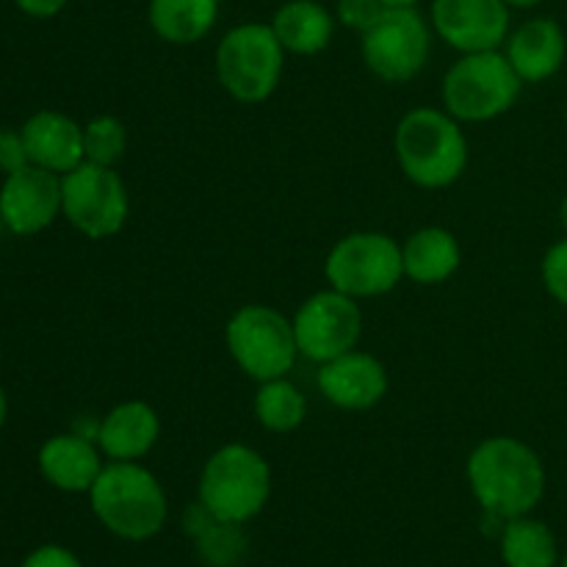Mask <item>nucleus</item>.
I'll use <instances>...</instances> for the list:
<instances>
[{
    "instance_id": "6e6552de",
    "label": "nucleus",
    "mask_w": 567,
    "mask_h": 567,
    "mask_svg": "<svg viewBox=\"0 0 567 567\" xmlns=\"http://www.w3.org/2000/svg\"><path fill=\"white\" fill-rule=\"evenodd\" d=\"M324 277L352 299L385 297L404 277L402 244L380 230L349 233L327 255Z\"/></svg>"
},
{
    "instance_id": "473e14b6",
    "label": "nucleus",
    "mask_w": 567,
    "mask_h": 567,
    "mask_svg": "<svg viewBox=\"0 0 567 567\" xmlns=\"http://www.w3.org/2000/svg\"><path fill=\"white\" fill-rule=\"evenodd\" d=\"M504 3H507L509 9H532V6L543 3V0H504Z\"/></svg>"
},
{
    "instance_id": "39448f33",
    "label": "nucleus",
    "mask_w": 567,
    "mask_h": 567,
    "mask_svg": "<svg viewBox=\"0 0 567 567\" xmlns=\"http://www.w3.org/2000/svg\"><path fill=\"white\" fill-rule=\"evenodd\" d=\"M524 81L502 50L463 53L443 78L441 97L457 122H491L507 114L520 97Z\"/></svg>"
},
{
    "instance_id": "dca6fc26",
    "label": "nucleus",
    "mask_w": 567,
    "mask_h": 567,
    "mask_svg": "<svg viewBox=\"0 0 567 567\" xmlns=\"http://www.w3.org/2000/svg\"><path fill=\"white\" fill-rule=\"evenodd\" d=\"M161 437V419L153 404L142 399H131L109 413L100 421L97 446L103 457L114 463H138L153 452V446Z\"/></svg>"
},
{
    "instance_id": "2f4dec72",
    "label": "nucleus",
    "mask_w": 567,
    "mask_h": 567,
    "mask_svg": "<svg viewBox=\"0 0 567 567\" xmlns=\"http://www.w3.org/2000/svg\"><path fill=\"white\" fill-rule=\"evenodd\" d=\"M6 419H9V396H6L3 385H0V430L6 426Z\"/></svg>"
},
{
    "instance_id": "423d86ee",
    "label": "nucleus",
    "mask_w": 567,
    "mask_h": 567,
    "mask_svg": "<svg viewBox=\"0 0 567 567\" xmlns=\"http://www.w3.org/2000/svg\"><path fill=\"white\" fill-rule=\"evenodd\" d=\"M286 70V48L271 25L244 22L230 28L216 48V78L241 105L266 103L277 92Z\"/></svg>"
},
{
    "instance_id": "a211bd4d",
    "label": "nucleus",
    "mask_w": 567,
    "mask_h": 567,
    "mask_svg": "<svg viewBox=\"0 0 567 567\" xmlns=\"http://www.w3.org/2000/svg\"><path fill=\"white\" fill-rule=\"evenodd\" d=\"M507 59L524 83H543L565 64L567 39L551 17H535L507 37Z\"/></svg>"
},
{
    "instance_id": "7ed1b4c3",
    "label": "nucleus",
    "mask_w": 567,
    "mask_h": 567,
    "mask_svg": "<svg viewBox=\"0 0 567 567\" xmlns=\"http://www.w3.org/2000/svg\"><path fill=\"white\" fill-rule=\"evenodd\" d=\"M92 513L114 537L144 543L158 535L169 518V502L158 476L138 463H109L89 491Z\"/></svg>"
},
{
    "instance_id": "4be33fe9",
    "label": "nucleus",
    "mask_w": 567,
    "mask_h": 567,
    "mask_svg": "<svg viewBox=\"0 0 567 567\" xmlns=\"http://www.w3.org/2000/svg\"><path fill=\"white\" fill-rule=\"evenodd\" d=\"M498 551L507 567H557V537L543 520L520 515L504 524L498 535Z\"/></svg>"
},
{
    "instance_id": "f03ea898",
    "label": "nucleus",
    "mask_w": 567,
    "mask_h": 567,
    "mask_svg": "<svg viewBox=\"0 0 567 567\" xmlns=\"http://www.w3.org/2000/svg\"><path fill=\"white\" fill-rule=\"evenodd\" d=\"M393 150L404 177L421 188H449L468 166V138L463 122L446 109L419 105L396 125Z\"/></svg>"
},
{
    "instance_id": "ddd939ff",
    "label": "nucleus",
    "mask_w": 567,
    "mask_h": 567,
    "mask_svg": "<svg viewBox=\"0 0 567 567\" xmlns=\"http://www.w3.org/2000/svg\"><path fill=\"white\" fill-rule=\"evenodd\" d=\"M0 216L6 230L14 236L48 230L61 216V175L33 164L6 175L0 186Z\"/></svg>"
},
{
    "instance_id": "393cba45",
    "label": "nucleus",
    "mask_w": 567,
    "mask_h": 567,
    "mask_svg": "<svg viewBox=\"0 0 567 567\" xmlns=\"http://www.w3.org/2000/svg\"><path fill=\"white\" fill-rule=\"evenodd\" d=\"M127 150V127L120 116L100 114L83 125V155L100 166H114Z\"/></svg>"
},
{
    "instance_id": "6ab92c4d",
    "label": "nucleus",
    "mask_w": 567,
    "mask_h": 567,
    "mask_svg": "<svg viewBox=\"0 0 567 567\" xmlns=\"http://www.w3.org/2000/svg\"><path fill=\"white\" fill-rule=\"evenodd\" d=\"M404 277L419 286H441L463 266V247L446 227H421L402 244Z\"/></svg>"
},
{
    "instance_id": "f704fd0d",
    "label": "nucleus",
    "mask_w": 567,
    "mask_h": 567,
    "mask_svg": "<svg viewBox=\"0 0 567 567\" xmlns=\"http://www.w3.org/2000/svg\"><path fill=\"white\" fill-rule=\"evenodd\" d=\"M3 230H6V225H3V216H0V236H3Z\"/></svg>"
},
{
    "instance_id": "1a4fd4ad",
    "label": "nucleus",
    "mask_w": 567,
    "mask_h": 567,
    "mask_svg": "<svg viewBox=\"0 0 567 567\" xmlns=\"http://www.w3.org/2000/svg\"><path fill=\"white\" fill-rule=\"evenodd\" d=\"M61 216L92 241L122 233L131 216V197L125 181L114 166L83 161L61 175Z\"/></svg>"
},
{
    "instance_id": "f3484780",
    "label": "nucleus",
    "mask_w": 567,
    "mask_h": 567,
    "mask_svg": "<svg viewBox=\"0 0 567 567\" xmlns=\"http://www.w3.org/2000/svg\"><path fill=\"white\" fill-rule=\"evenodd\" d=\"M25 138L28 158L33 166L66 175L86 161L83 155V125L61 111H37L20 127Z\"/></svg>"
},
{
    "instance_id": "9d476101",
    "label": "nucleus",
    "mask_w": 567,
    "mask_h": 567,
    "mask_svg": "<svg viewBox=\"0 0 567 567\" xmlns=\"http://www.w3.org/2000/svg\"><path fill=\"white\" fill-rule=\"evenodd\" d=\"M360 53L371 75L385 83H408L430 64L432 28L419 9H385L360 33Z\"/></svg>"
},
{
    "instance_id": "cd10ccee",
    "label": "nucleus",
    "mask_w": 567,
    "mask_h": 567,
    "mask_svg": "<svg viewBox=\"0 0 567 567\" xmlns=\"http://www.w3.org/2000/svg\"><path fill=\"white\" fill-rule=\"evenodd\" d=\"M25 166H31V158H28L22 131L0 127V172L3 175H14V172L25 169Z\"/></svg>"
},
{
    "instance_id": "412c9836",
    "label": "nucleus",
    "mask_w": 567,
    "mask_h": 567,
    "mask_svg": "<svg viewBox=\"0 0 567 567\" xmlns=\"http://www.w3.org/2000/svg\"><path fill=\"white\" fill-rule=\"evenodd\" d=\"M150 28L169 44H197L219 20V0H150Z\"/></svg>"
},
{
    "instance_id": "c9c22d12",
    "label": "nucleus",
    "mask_w": 567,
    "mask_h": 567,
    "mask_svg": "<svg viewBox=\"0 0 567 567\" xmlns=\"http://www.w3.org/2000/svg\"><path fill=\"white\" fill-rule=\"evenodd\" d=\"M563 567H567V551H565V557H563Z\"/></svg>"
},
{
    "instance_id": "b1692460",
    "label": "nucleus",
    "mask_w": 567,
    "mask_h": 567,
    "mask_svg": "<svg viewBox=\"0 0 567 567\" xmlns=\"http://www.w3.org/2000/svg\"><path fill=\"white\" fill-rule=\"evenodd\" d=\"M199 559L208 567H236L247 557V535L241 524H227L214 518L203 532L192 537Z\"/></svg>"
},
{
    "instance_id": "7c9ffc66",
    "label": "nucleus",
    "mask_w": 567,
    "mask_h": 567,
    "mask_svg": "<svg viewBox=\"0 0 567 567\" xmlns=\"http://www.w3.org/2000/svg\"><path fill=\"white\" fill-rule=\"evenodd\" d=\"M382 6H385V9H415L419 0H382Z\"/></svg>"
},
{
    "instance_id": "f257e3e1",
    "label": "nucleus",
    "mask_w": 567,
    "mask_h": 567,
    "mask_svg": "<svg viewBox=\"0 0 567 567\" xmlns=\"http://www.w3.org/2000/svg\"><path fill=\"white\" fill-rule=\"evenodd\" d=\"M465 474L482 513L502 520L532 515L546 496V465L518 437L496 435L482 441L471 452Z\"/></svg>"
},
{
    "instance_id": "e433bc0d",
    "label": "nucleus",
    "mask_w": 567,
    "mask_h": 567,
    "mask_svg": "<svg viewBox=\"0 0 567 567\" xmlns=\"http://www.w3.org/2000/svg\"><path fill=\"white\" fill-rule=\"evenodd\" d=\"M565 125H567V105H565Z\"/></svg>"
},
{
    "instance_id": "bb28decb",
    "label": "nucleus",
    "mask_w": 567,
    "mask_h": 567,
    "mask_svg": "<svg viewBox=\"0 0 567 567\" xmlns=\"http://www.w3.org/2000/svg\"><path fill=\"white\" fill-rule=\"evenodd\" d=\"M385 6L382 0H338L336 20L349 31L365 33L382 17Z\"/></svg>"
},
{
    "instance_id": "f8f14e48",
    "label": "nucleus",
    "mask_w": 567,
    "mask_h": 567,
    "mask_svg": "<svg viewBox=\"0 0 567 567\" xmlns=\"http://www.w3.org/2000/svg\"><path fill=\"white\" fill-rule=\"evenodd\" d=\"M432 31L463 53L498 50L509 37L504 0H432Z\"/></svg>"
},
{
    "instance_id": "c756f323",
    "label": "nucleus",
    "mask_w": 567,
    "mask_h": 567,
    "mask_svg": "<svg viewBox=\"0 0 567 567\" xmlns=\"http://www.w3.org/2000/svg\"><path fill=\"white\" fill-rule=\"evenodd\" d=\"M14 3L22 14L33 17V20H50V17H55L59 11H64V6L70 3V0H14Z\"/></svg>"
},
{
    "instance_id": "2eb2a0df",
    "label": "nucleus",
    "mask_w": 567,
    "mask_h": 567,
    "mask_svg": "<svg viewBox=\"0 0 567 567\" xmlns=\"http://www.w3.org/2000/svg\"><path fill=\"white\" fill-rule=\"evenodd\" d=\"M37 463L44 482L61 493H89L105 465L97 443L72 430L48 437L39 449Z\"/></svg>"
},
{
    "instance_id": "5701e85b",
    "label": "nucleus",
    "mask_w": 567,
    "mask_h": 567,
    "mask_svg": "<svg viewBox=\"0 0 567 567\" xmlns=\"http://www.w3.org/2000/svg\"><path fill=\"white\" fill-rule=\"evenodd\" d=\"M252 413L264 430L275 432V435H288L308 419V399L288 377H277V380L258 382Z\"/></svg>"
},
{
    "instance_id": "9b49d317",
    "label": "nucleus",
    "mask_w": 567,
    "mask_h": 567,
    "mask_svg": "<svg viewBox=\"0 0 567 567\" xmlns=\"http://www.w3.org/2000/svg\"><path fill=\"white\" fill-rule=\"evenodd\" d=\"M291 321L299 354L319 365L358 349L363 336V310L358 299L336 288L310 293Z\"/></svg>"
},
{
    "instance_id": "4468645a",
    "label": "nucleus",
    "mask_w": 567,
    "mask_h": 567,
    "mask_svg": "<svg viewBox=\"0 0 567 567\" xmlns=\"http://www.w3.org/2000/svg\"><path fill=\"white\" fill-rule=\"evenodd\" d=\"M388 388H391V380H388L385 363L360 349H352L330 363H321L319 369L321 396L338 410L363 413V410L377 408L385 399Z\"/></svg>"
},
{
    "instance_id": "c85d7f7f",
    "label": "nucleus",
    "mask_w": 567,
    "mask_h": 567,
    "mask_svg": "<svg viewBox=\"0 0 567 567\" xmlns=\"http://www.w3.org/2000/svg\"><path fill=\"white\" fill-rule=\"evenodd\" d=\"M20 567H83L81 559L64 546H55V543H48V546H39L22 559Z\"/></svg>"
},
{
    "instance_id": "0eeeda50",
    "label": "nucleus",
    "mask_w": 567,
    "mask_h": 567,
    "mask_svg": "<svg viewBox=\"0 0 567 567\" xmlns=\"http://www.w3.org/2000/svg\"><path fill=\"white\" fill-rule=\"evenodd\" d=\"M233 363L255 382L288 377L299 358L293 321L271 305H244L225 327Z\"/></svg>"
},
{
    "instance_id": "72a5a7b5",
    "label": "nucleus",
    "mask_w": 567,
    "mask_h": 567,
    "mask_svg": "<svg viewBox=\"0 0 567 567\" xmlns=\"http://www.w3.org/2000/svg\"><path fill=\"white\" fill-rule=\"evenodd\" d=\"M559 221H563V230L567 233V194H565L563 205H559Z\"/></svg>"
},
{
    "instance_id": "aec40b11",
    "label": "nucleus",
    "mask_w": 567,
    "mask_h": 567,
    "mask_svg": "<svg viewBox=\"0 0 567 567\" xmlns=\"http://www.w3.org/2000/svg\"><path fill=\"white\" fill-rule=\"evenodd\" d=\"M269 25L286 53L293 55H319L336 37V17L319 0H288Z\"/></svg>"
},
{
    "instance_id": "a878e982",
    "label": "nucleus",
    "mask_w": 567,
    "mask_h": 567,
    "mask_svg": "<svg viewBox=\"0 0 567 567\" xmlns=\"http://www.w3.org/2000/svg\"><path fill=\"white\" fill-rule=\"evenodd\" d=\"M540 277L551 299H557L563 308H567V238L548 247V252L543 255Z\"/></svg>"
},
{
    "instance_id": "20e7f679",
    "label": "nucleus",
    "mask_w": 567,
    "mask_h": 567,
    "mask_svg": "<svg viewBox=\"0 0 567 567\" xmlns=\"http://www.w3.org/2000/svg\"><path fill=\"white\" fill-rule=\"evenodd\" d=\"M271 496V468L258 449L225 443L203 465L197 498L227 524H249Z\"/></svg>"
}]
</instances>
